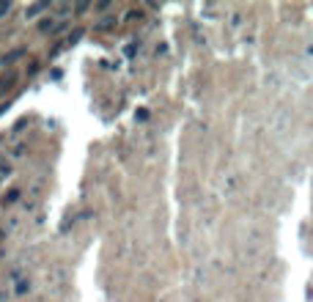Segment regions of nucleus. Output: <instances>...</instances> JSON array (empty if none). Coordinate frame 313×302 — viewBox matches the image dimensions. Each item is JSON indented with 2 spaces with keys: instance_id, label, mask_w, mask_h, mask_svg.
<instances>
[{
  "instance_id": "f257e3e1",
  "label": "nucleus",
  "mask_w": 313,
  "mask_h": 302,
  "mask_svg": "<svg viewBox=\"0 0 313 302\" xmlns=\"http://www.w3.org/2000/svg\"><path fill=\"white\" fill-rule=\"evenodd\" d=\"M11 9V3H9V0H3V3H0V17H6V11H9Z\"/></svg>"
},
{
  "instance_id": "f03ea898",
  "label": "nucleus",
  "mask_w": 313,
  "mask_h": 302,
  "mask_svg": "<svg viewBox=\"0 0 313 302\" xmlns=\"http://www.w3.org/2000/svg\"><path fill=\"white\" fill-rule=\"evenodd\" d=\"M42 9H47V6H33V9H28V17H33V14H39Z\"/></svg>"
}]
</instances>
